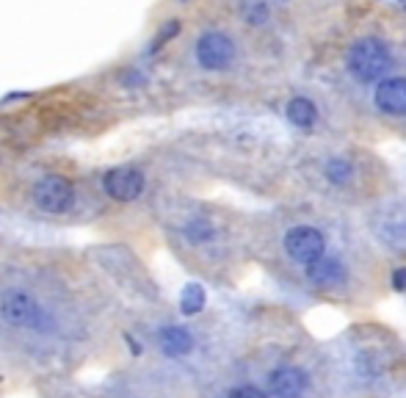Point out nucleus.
Masks as SVG:
<instances>
[{
  "label": "nucleus",
  "mask_w": 406,
  "mask_h": 398,
  "mask_svg": "<svg viewBox=\"0 0 406 398\" xmlns=\"http://www.w3.org/2000/svg\"><path fill=\"white\" fill-rule=\"evenodd\" d=\"M307 277L318 285H332L343 279V263L338 258H318L315 263L307 265Z\"/></svg>",
  "instance_id": "nucleus-10"
},
{
  "label": "nucleus",
  "mask_w": 406,
  "mask_h": 398,
  "mask_svg": "<svg viewBox=\"0 0 406 398\" xmlns=\"http://www.w3.org/2000/svg\"><path fill=\"white\" fill-rule=\"evenodd\" d=\"M127 346H130V349H133V354H141V346H138V343H136V340H133V337H127Z\"/></svg>",
  "instance_id": "nucleus-19"
},
{
  "label": "nucleus",
  "mask_w": 406,
  "mask_h": 398,
  "mask_svg": "<svg viewBox=\"0 0 406 398\" xmlns=\"http://www.w3.org/2000/svg\"><path fill=\"white\" fill-rule=\"evenodd\" d=\"M310 379L299 368H277L268 376V393L271 398H301L307 390Z\"/></svg>",
  "instance_id": "nucleus-8"
},
{
  "label": "nucleus",
  "mask_w": 406,
  "mask_h": 398,
  "mask_svg": "<svg viewBox=\"0 0 406 398\" xmlns=\"http://www.w3.org/2000/svg\"><path fill=\"white\" fill-rule=\"evenodd\" d=\"M227 398H268L263 390H257V387H251V385H244V387H235V390H229V396Z\"/></svg>",
  "instance_id": "nucleus-16"
},
{
  "label": "nucleus",
  "mask_w": 406,
  "mask_h": 398,
  "mask_svg": "<svg viewBox=\"0 0 406 398\" xmlns=\"http://www.w3.org/2000/svg\"><path fill=\"white\" fill-rule=\"evenodd\" d=\"M374 102L384 114L406 116V78H381L374 89Z\"/></svg>",
  "instance_id": "nucleus-7"
},
{
  "label": "nucleus",
  "mask_w": 406,
  "mask_h": 398,
  "mask_svg": "<svg viewBox=\"0 0 406 398\" xmlns=\"http://www.w3.org/2000/svg\"><path fill=\"white\" fill-rule=\"evenodd\" d=\"M33 202L36 207H42L44 213H66L75 202V188L72 183L61 177V174H50V177H42L36 186H33Z\"/></svg>",
  "instance_id": "nucleus-3"
},
{
  "label": "nucleus",
  "mask_w": 406,
  "mask_h": 398,
  "mask_svg": "<svg viewBox=\"0 0 406 398\" xmlns=\"http://www.w3.org/2000/svg\"><path fill=\"white\" fill-rule=\"evenodd\" d=\"M393 288H395V291H406V268H398V271L393 274Z\"/></svg>",
  "instance_id": "nucleus-18"
},
{
  "label": "nucleus",
  "mask_w": 406,
  "mask_h": 398,
  "mask_svg": "<svg viewBox=\"0 0 406 398\" xmlns=\"http://www.w3.org/2000/svg\"><path fill=\"white\" fill-rule=\"evenodd\" d=\"M160 349L169 357H183V354H188L193 349V337L183 327H163L160 330Z\"/></svg>",
  "instance_id": "nucleus-9"
},
{
  "label": "nucleus",
  "mask_w": 406,
  "mask_h": 398,
  "mask_svg": "<svg viewBox=\"0 0 406 398\" xmlns=\"http://www.w3.org/2000/svg\"><path fill=\"white\" fill-rule=\"evenodd\" d=\"M345 66L354 75V80L359 83H378L390 66H393V53L381 39H359L351 44Z\"/></svg>",
  "instance_id": "nucleus-1"
},
{
  "label": "nucleus",
  "mask_w": 406,
  "mask_h": 398,
  "mask_svg": "<svg viewBox=\"0 0 406 398\" xmlns=\"http://www.w3.org/2000/svg\"><path fill=\"white\" fill-rule=\"evenodd\" d=\"M287 119L290 125L301 128V131H310L318 119V108L307 97H293L287 102Z\"/></svg>",
  "instance_id": "nucleus-11"
},
{
  "label": "nucleus",
  "mask_w": 406,
  "mask_h": 398,
  "mask_svg": "<svg viewBox=\"0 0 406 398\" xmlns=\"http://www.w3.org/2000/svg\"><path fill=\"white\" fill-rule=\"evenodd\" d=\"M0 315L11 327H25V330L47 332L53 330L50 313L25 291H8L0 298Z\"/></svg>",
  "instance_id": "nucleus-2"
},
{
  "label": "nucleus",
  "mask_w": 406,
  "mask_h": 398,
  "mask_svg": "<svg viewBox=\"0 0 406 398\" xmlns=\"http://www.w3.org/2000/svg\"><path fill=\"white\" fill-rule=\"evenodd\" d=\"M144 174L133 166H119V169H111L105 177H102V191L117 202H133V199L141 197L144 191Z\"/></svg>",
  "instance_id": "nucleus-5"
},
{
  "label": "nucleus",
  "mask_w": 406,
  "mask_h": 398,
  "mask_svg": "<svg viewBox=\"0 0 406 398\" xmlns=\"http://www.w3.org/2000/svg\"><path fill=\"white\" fill-rule=\"evenodd\" d=\"M244 17H246L249 25H263L268 20V6L263 0H251V3H246V8H244Z\"/></svg>",
  "instance_id": "nucleus-15"
},
{
  "label": "nucleus",
  "mask_w": 406,
  "mask_h": 398,
  "mask_svg": "<svg viewBox=\"0 0 406 398\" xmlns=\"http://www.w3.org/2000/svg\"><path fill=\"white\" fill-rule=\"evenodd\" d=\"M351 174H354V169H351V164L343 161V158H335V161H329V164H326V177H329L332 183H338V186L348 183V180H351Z\"/></svg>",
  "instance_id": "nucleus-14"
},
{
  "label": "nucleus",
  "mask_w": 406,
  "mask_h": 398,
  "mask_svg": "<svg viewBox=\"0 0 406 398\" xmlns=\"http://www.w3.org/2000/svg\"><path fill=\"white\" fill-rule=\"evenodd\" d=\"M323 246H326L323 235L313 227H293L285 235V249L296 263H315L318 258H323Z\"/></svg>",
  "instance_id": "nucleus-6"
},
{
  "label": "nucleus",
  "mask_w": 406,
  "mask_h": 398,
  "mask_svg": "<svg viewBox=\"0 0 406 398\" xmlns=\"http://www.w3.org/2000/svg\"><path fill=\"white\" fill-rule=\"evenodd\" d=\"M202 307H205V288L196 285V282L186 285V291H183V296H180V310H183L186 315H196Z\"/></svg>",
  "instance_id": "nucleus-12"
},
{
  "label": "nucleus",
  "mask_w": 406,
  "mask_h": 398,
  "mask_svg": "<svg viewBox=\"0 0 406 398\" xmlns=\"http://www.w3.org/2000/svg\"><path fill=\"white\" fill-rule=\"evenodd\" d=\"M186 235L191 243H208L216 235V230H213V224L208 219H191L186 224Z\"/></svg>",
  "instance_id": "nucleus-13"
},
{
  "label": "nucleus",
  "mask_w": 406,
  "mask_h": 398,
  "mask_svg": "<svg viewBox=\"0 0 406 398\" xmlns=\"http://www.w3.org/2000/svg\"><path fill=\"white\" fill-rule=\"evenodd\" d=\"M196 61L208 72H219L235 61V42L221 31H208L196 42Z\"/></svg>",
  "instance_id": "nucleus-4"
},
{
  "label": "nucleus",
  "mask_w": 406,
  "mask_h": 398,
  "mask_svg": "<svg viewBox=\"0 0 406 398\" xmlns=\"http://www.w3.org/2000/svg\"><path fill=\"white\" fill-rule=\"evenodd\" d=\"M177 33H180V23H177V20H169V23L163 25V31H160V36H157V39H155V44H157V47H160V44L166 42V39H172V36H177Z\"/></svg>",
  "instance_id": "nucleus-17"
}]
</instances>
